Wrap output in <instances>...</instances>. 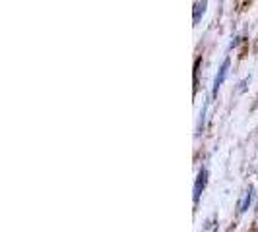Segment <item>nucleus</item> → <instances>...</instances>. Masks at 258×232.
<instances>
[{"label":"nucleus","instance_id":"nucleus-1","mask_svg":"<svg viewBox=\"0 0 258 232\" xmlns=\"http://www.w3.org/2000/svg\"><path fill=\"white\" fill-rule=\"evenodd\" d=\"M206 184H208V170L206 168H200L198 178H196V182H194V193H192L194 205H198V201H200V197H202V192H204Z\"/></svg>","mask_w":258,"mask_h":232},{"label":"nucleus","instance_id":"nucleus-2","mask_svg":"<svg viewBox=\"0 0 258 232\" xmlns=\"http://www.w3.org/2000/svg\"><path fill=\"white\" fill-rule=\"evenodd\" d=\"M229 66H231V60L225 58L223 64L220 66V70H218V74H216V79H214V95H216V93L220 91L221 85H223V81H225V77H227V72H229Z\"/></svg>","mask_w":258,"mask_h":232},{"label":"nucleus","instance_id":"nucleus-3","mask_svg":"<svg viewBox=\"0 0 258 232\" xmlns=\"http://www.w3.org/2000/svg\"><path fill=\"white\" fill-rule=\"evenodd\" d=\"M252 195H254V188H248V192L245 193L243 201L239 203V213H246V211H248V207L252 203Z\"/></svg>","mask_w":258,"mask_h":232},{"label":"nucleus","instance_id":"nucleus-4","mask_svg":"<svg viewBox=\"0 0 258 232\" xmlns=\"http://www.w3.org/2000/svg\"><path fill=\"white\" fill-rule=\"evenodd\" d=\"M206 6H208V0H202V2L196 4V8H194V26L200 24V18L206 12Z\"/></svg>","mask_w":258,"mask_h":232},{"label":"nucleus","instance_id":"nucleus-5","mask_svg":"<svg viewBox=\"0 0 258 232\" xmlns=\"http://www.w3.org/2000/svg\"><path fill=\"white\" fill-rule=\"evenodd\" d=\"M206 112H208V101L204 103L202 110H200V118H198V124H196V136H200L204 132V122H206Z\"/></svg>","mask_w":258,"mask_h":232},{"label":"nucleus","instance_id":"nucleus-6","mask_svg":"<svg viewBox=\"0 0 258 232\" xmlns=\"http://www.w3.org/2000/svg\"><path fill=\"white\" fill-rule=\"evenodd\" d=\"M239 43H241V41H239V37H235V41H231V45H229V47H231V49H235Z\"/></svg>","mask_w":258,"mask_h":232}]
</instances>
